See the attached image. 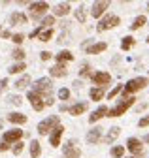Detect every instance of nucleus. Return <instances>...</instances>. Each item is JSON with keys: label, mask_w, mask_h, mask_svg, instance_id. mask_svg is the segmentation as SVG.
Here are the masks:
<instances>
[{"label": "nucleus", "mask_w": 149, "mask_h": 158, "mask_svg": "<svg viewBox=\"0 0 149 158\" xmlns=\"http://www.w3.org/2000/svg\"><path fill=\"white\" fill-rule=\"evenodd\" d=\"M28 85H30V77H28L27 73H25L23 77H19V79L15 81V89H19V90H21V89H27Z\"/></svg>", "instance_id": "nucleus-26"}, {"label": "nucleus", "mask_w": 149, "mask_h": 158, "mask_svg": "<svg viewBox=\"0 0 149 158\" xmlns=\"http://www.w3.org/2000/svg\"><path fill=\"white\" fill-rule=\"evenodd\" d=\"M44 30V27H38V28H34L32 32H30V38H36V36H40V32Z\"/></svg>", "instance_id": "nucleus-43"}, {"label": "nucleus", "mask_w": 149, "mask_h": 158, "mask_svg": "<svg viewBox=\"0 0 149 158\" xmlns=\"http://www.w3.org/2000/svg\"><path fill=\"white\" fill-rule=\"evenodd\" d=\"M68 11H70V4H68V2H62V4H59L57 8H55V10H53V13H55V15H59V17H62V15H66Z\"/></svg>", "instance_id": "nucleus-24"}, {"label": "nucleus", "mask_w": 149, "mask_h": 158, "mask_svg": "<svg viewBox=\"0 0 149 158\" xmlns=\"http://www.w3.org/2000/svg\"><path fill=\"white\" fill-rule=\"evenodd\" d=\"M145 85H149V79L147 77H134L123 87V98H128V94H132L136 90H142Z\"/></svg>", "instance_id": "nucleus-1"}, {"label": "nucleus", "mask_w": 149, "mask_h": 158, "mask_svg": "<svg viewBox=\"0 0 149 158\" xmlns=\"http://www.w3.org/2000/svg\"><path fill=\"white\" fill-rule=\"evenodd\" d=\"M10 23H11V25H25V23H27V15L21 13V11H13V13L10 15Z\"/></svg>", "instance_id": "nucleus-15"}, {"label": "nucleus", "mask_w": 149, "mask_h": 158, "mask_svg": "<svg viewBox=\"0 0 149 158\" xmlns=\"http://www.w3.org/2000/svg\"><path fill=\"white\" fill-rule=\"evenodd\" d=\"M23 137V130H8V132H4V135H2V141L6 143V145H10V143H17Z\"/></svg>", "instance_id": "nucleus-10"}, {"label": "nucleus", "mask_w": 149, "mask_h": 158, "mask_svg": "<svg viewBox=\"0 0 149 158\" xmlns=\"http://www.w3.org/2000/svg\"><path fill=\"white\" fill-rule=\"evenodd\" d=\"M23 70H27V64L25 62H17V64H13L10 68V73H21Z\"/></svg>", "instance_id": "nucleus-30"}, {"label": "nucleus", "mask_w": 149, "mask_h": 158, "mask_svg": "<svg viewBox=\"0 0 149 158\" xmlns=\"http://www.w3.org/2000/svg\"><path fill=\"white\" fill-rule=\"evenodd\" d=\"M138 126H140V128H143V126H149V115H147V117H143V118H140Z\"/></svg>", "instance_id": "nucleus-41"}, {"label": "nucleus", "mask_w": 149, "mask_h": 158, "mask_svg": "<svg viewBox=\"0 0 149 158\" xmlns=\"http://www.w3.org/2000/svg\"><path fill=\"white\" fill-rule=\"evenodd\" d=\"M8 121L13 123V124H25L27 123V115H23V113H10Z\"/></svg>", "instance_id": "nucleus-19"}, {"label": "nucleus", "mask_w": 149, "mask_h": 158, "mask_svg": "<svg viewBox=\"0 0 149 158\" xmlns=\"http://www.w3.org/2000/svg\"><path fill=\"white\" fill-rule=\"evenodd\" d=\"M38 38H40V42H49V40L53 38V30H51V28H44Z\"/></svg>", "instance_id": "nucleus-29"}, {"label": "nucleus", "mask_w": 149, "mask_h": 158, "mask_svg": "<svg viewBox=\"0 0 149 158\" xmlns=\"http://www.w3.org/2000/svg\"><path fill=\"white\" fill-rule=\"evenodd\" d=\"M23 147H25V145H23L21 141H17L15 147H13V154H21V152H23Z\"/></svg>", "instance_id": "nucleus-39"}, {"label": "nucleus", "mask_w": 149, "mask_h": 158, "mask_svg": "<svg viewBox=\"0 0 149 158\" xmlns=\"http://www.w3.org/2000/svg\"><path fill=\"white\" fill-rule=\"evenodd\" d=\"M79 75H81V77H89V75H91V72H89V64H83V66H81Z\"/></svg>", "instance_id": "nucleus-38"}, {"label": "nucleus", "mask_w": 149, "mask_h": 158, "mask_svg": "<svg viewBox=\"0 0 149 158\" xmlns=\"http://www.w3.org/2000/svg\"><path fill=\"white\" fill-rule=\"evenodd\" d=\"M6 85H8V79H2V81H0V89L6 87Z\"/></svg>", "instance_id": "nucleus-46"}, {"label": "nucleus", "mask_w": 149, "mask_h": 158, "mask_svg": "<svg viewBox=\"0 0 149 158\" xmlns=\"http://www.w3.org/2000/svg\"><path fill=\"white\" fill-rule=\"evenodd\" d=\"M40 154H42L40 141H38V139H32V141H30V156H32V158H38Z\"/></svg>", "instance_id": "nucleus-22"}, {"label": "nucleus", "mask_w": 149, "mask_h": 158, "mask_svg": "<svg viewBox=\"0 0 149 158\" xmlns=\"http://www.w3.org/2000/svg\"><path fill=\"white\" fill-rule=\"evenodd\" d=\"M121 23V19L117 17V15H106L102 21L98 23V32H104V30H108V28H113V27H117Z\"/></svg>", "instance_id": "nucleus-5"}, {"label": "nucleus", "mask_w": 149, "mask_h": 158, "mask_svg": "<svg viewBox=\"0 0 149 158\" xmlns=\"http://www.w3.org/2000/svg\"><path fill=\"white\" fill-rule=\"evenodd\" d=\"M128 158H138V156H128Z\"/></svg>", "instance_id": "nucleus-50"}, {"label": "nucleus", "mask_w": 149, "mask_h": 158, "mask_svg": "<svg viewBox=\"0 0 149 158\" xmlns=\"http://www.w3.org/2000/svg\"><path fill=\"white\" fill-rule=\"evenodd\" d=\"M74 87H76V89H81V81H74Z\"/></svg>", "instance_id": "nucleus-47"}, {"label": "nucleus", "mask_w": 149, "mask_h": 158, "mask_svg": "<svg viewBox=\"0 0 149 158\" xmlns=\"http://www.w3.org/2000/svg\"><path fill=\"white\" fill-rule=\"evenodd\" d=\"M62 156H64V158H79V156H81V151L76 147V141H74V139H70V141L64 145Z\"/></svg>", "instance_id": "nucleus-7"}, {"label": "nucleus", "mask_w": 149, "mask_h": 158, "mask_svg": "<svg viewBox=\"0 0 149 158\" xmlns=\"http://www.w3.org/2000/svg\"><path fill=\"white\" fill-rule=\"evenodd\" d=\"M147 8H149V2H147Z\"/></svg>", "instance_id": "nucleus-52"}, {"label": "nucleus", "mask_w": 149, "mask_h": 158, "mask_svg": "<svg viewBox=\"0 0 149 158\" xmlns=\"http://www.w3.org/2000/svg\"><path fill=\"white\" fill-rule=\"evenodd\" d=\"M83 111H87V104H85V102H81V104H76V106L68 107V113H70V115H74V117H76V115H81Z\"/></svg>", "instance_id": "nucleus-21"}, {"label": "nucleus", "mask_w": 149, "mask_h": 158, "mask_svg": "<svg viewBox=\"0 0 149 158\" xmlns=\"http://www.w3.org/2000/svg\"><path fill=\"white\" fill-rule=\"evenodd\" d=\"M121 90H123V85H117V87H113V90L109 92V100H113V98H115V96H117Z\"/></svg>", "instance_id": "nucleus-36"}, {"label": "nucleus", "mask_w": 149, "mask_h": 158, "mask_svg": "<svg viewBox=\"0 0 149 158\" xmlns=\"http://www.w3.org/2000/svg\"><path fill=\"white\" fill-rule=\"evenodd\" d=\"M147 44H149V36H147Z\"/></svg>", "instance_id": "nucleus-51"}, {"label": "nucleus", "mask_w": 149, "mask_h": 158, "mask_svg": "<svg viewBox=\"0 0 149 158\" xmlns=\"http://www.w3.org/2000/svg\"><path fill=\"white\" fill-rule=\"evenodd\" d=\"M136 102V98H132V96H128V98H123V100L115 106V107H111V109H108V115L106 117H121V115H125V111L130 107Z\"/></svg>", "instance_id": "nucleus-2"}, {"label": "nucleus", "mask_w": 149, "mask_h": 158, "mask_svg": "<svg viewBox=\"0 0 149 158\" xmlns=\"http://www.w3.org/2000/svg\"><path fill=\"white\" fill-rule=\"evenodd\" d=\"M8 149H10V145H6L4 141H2V143H0V152H4V151H8Z\"/></svg>", "instance_id": "nucleus-45"}, {"label": "nucleus", "mask_w": 149, "mask_h": 158, "mask_svg": "<svg viewBox=\"0 0 149 158\" xmlns=\"http://www.w3.org/2000/svg\"><path fill=\"white\" fill-rule=\"evenodd\" d=\"M36 94H40V96H45V98H49L51 96V90H53V81L49 77H42V79H38V81L34 83V89H32Z\"/></svg>", "instance_id": "nucleus-3"}, {"label": "nucleus", "mask_w": 149, "mask_h": 158, "mask_svg": "<svg viewBox=\"0 0 149 158\" xmlns=\"http://www.w3.org/2000/svg\"><path fill=\"white\" fill-rule=\"evenodd\" d=\"M51 56H53V55H51L49 51H42V53H40V58H42V60H49Z\"/></svg>", "instance_id": "nucleus-42"}, {"label": "nucleus", "mask_w": 149, "mask_h": 158, "mask_svg": "<svg viewBox=\"0 0 149 158\" xmlns=\"http://www.w3.org/2000/svg\"><path fill=\"white\" fill-rule=\"evenodd\" d=\"M100 137H102V128L100 126H96V128H92V130H89L87 132V143H91V145H95V143H98L100 141Z\"/></svg>", "instance_id": "nucleus-14"}, {"label": "nucleus", "mask_w": 149, "mask_h": 158, "mask_svg": "<svg viewBox=\"0 0 149 158\" xmlns=\"http://www.w3.org/2000/svg\"><path fill=\"white\" fill-rule=\"evenodd\" d=\"M108 115V107L106 106H100L96 111H92V115L89 117V123H96L98 118H102V117H106Z\"/></svg>", "instance_id": "nucleus-16"}, {"label": "nucleus", "mask_w": 149, "mask_h": 158, "mask_svg": "<svg viewBox=\"0 0 149 158\" xmlns=\"http://www.w3.org/2000/svg\"><path fill=\"white\" fill-rule=\"evenodd\" d=\"M11 40H13L15 44H23V40H25V36H23V34H13V36H11Z\"/></svg>", "instance_id": "nucleus-40"}, {"label": "nucleus", "mask_w": 149, "mask_h": 158, "mask_svg": "<svg viewBox=\"0 0 149 158\" xmlns=\"http://www.w3.org/2000/svg\"><path fill=\"white\" fill-rule=\"evenodd\" d=\"M89 96H91V100L98 102V100H102V96H104V89H102V87H95V89H91Z\"/></svg>", "instance_id": "nucleus-23"}, {"label": "nucleus", "mask_w": 149, "mask_h": 158, "mask_svg": "<svg viewBox=\"0 0 149 158\" xmlns=\"http://www.w3.org/2000/svg\"><path fill=\"white\" fill-rule=\"evenodd\" d=\"M106 44L104 42H98V44H95V45H89V47H85V51L89 53V55H96V53H102V51H106Z\"/></svg>", "instance_id": "nucleus-20"}, {"label": "nucleus", "mask_w": 149, "mask_h": 158, "mask_svg": "<svg viewBox=\"0 0 149 158\" xmlns=\"http://www.w3.org/2000/svg\"><path fill=\"white\" fill-rule=\"evenodd\" d=\"M126 149L132 152L134 156H142L143 154V145H142V141L140 139H136V137H128V141H126Z\"/></svg>", "instance_id": "nucleus-8"}, {"label": "nucleus", "mask_w": 149, "mask_h": 158, "mask_svg": "<svg viewBox=\"0 0 149 158\" xmlns=\"http://www.w3.org/2000/svg\"><path fill=\"white\" fill-rule=\"evenodd\" d=\"M62 132H64V126H61V124L53 128V132H51V135H49L51 147H59V145H61V135H62Z\"/></svg>", "instance_id": "nucleus-12"}, {"label": "nucleus", "mask_w": 149, "mask_h": 158, "mask_svg": "<svg viewBox=\"0 0 149 158\" xmlns=\"http://www.w3.org/2000/svg\"><path fill=\"white\" fill-rule=\"evenodd\" d=\"M27 98L30 100V106H32V109L34 111H42L45 106H44V98L40 96V94H36L34 90H30L28 94H27Z\"/></svg>", "instance_id": "nucleus-9"}, {"label": "nucleus", "mask_w": 149, "mask_h": 158, "mask_svg": "<svg viewBox=\"0 0 149 158\" xmlns=\"http://www.w3.org/2000/svg\"><path fill=\"white\" fill-rule=\"evenodd\" d=\"M143 141H145V143H149V134H147V135L143 137Z\"/></svg>", "instance_id": "nucleus-48"}, {"label": "nucleus", "mask_w": 149, "mask_h": 158, "mask_svg": "<svg viewBox=\"0 0 149 158\" xmlns=\"http://www.w3.org/2000/svg\"><path fill=\"white\" fill-rule=\"evenodd\" d=\"M2 124H4V123H2V118H0V130H2Z\"/></svg>", "instance_id": "nucleus-49"}, {"label": "nucleus", "mask_w": 149, "mask_h": 158, "mask_svg": "<svg viewBox=\"0 0 149 158\" xmlns=\"http://www.w3.org/2000/svg\"><path fill=\"white\" fill-rule=\"evenodd\" d=\"M55 126H59V117H57V115H53V117L45 118V121H42V123L38 124V134L47 135V134H49Z\"/></svg>", "instance_id": "nucleus-4"}, {"label": "nucleus", "mask_w": 149, "mask_h": 158, "mask_svg": "<svg viewBox=\"0 0 149 158\" xmlns=\"http://www.w3.org/2000/svg\"><path fill=\"white\" fill-rule=\"evenodd\" d=\"M51 25H55V17H53V15H47V17L42 19V25H40V27H44V28H51Z\"/></svg>", "instance_id": "nucleus-32"}, {"label": "nucleus", "mask_w": 149, "mask_h": 158, "mask_svg": "<svg viewBox=\"0 0 149 158\" xmlns=\"http://www.w3.org/2000/svg\"><path fill=\"white\" fill-rule=\"evenodd\" d=\"M132 45H134V38H132V36H125L123 42H121V49H123V51H128Z\"/></svg>", "instance_id": "nucleus-27"}, {"label": "nucleus", "mask_w": 149, "mask_h": 158, "mask_svg": "<svg viewBox=\"0 0 149 158\" xmlns=\"http://www.w3.org/2000/svg\"><path fill=\"white\" fill-rule=\"evenodd\" d=\"M76 19L79 23H85V19H87V15H85V8L83 6H79L78 10H76Z\"/></svg>", "instance_id": "nucleus-33"}, {"label": "nucleus", "mask_w": 149, "mask_h": 158, "mask_svg": "<svg viewBox=\"0 0 149 158\" xmlns=\"http://www.w3.org/2000/svg\"><path fill=\"white\" fill-rule=\"evenodd\" d=\"M57 60H59V64L70 62V60H74V55H72L70 51H61V53L57 55Z\"/></svg>", "instance_id": "nucleus-25"}, {"label": "nucleus", "mask_w": 149, "mask_h": 158, "mask_svg": "<svg viewBox=\"0 0 149 158\" xmlns=\"http://www.w3.org/2000/svg\"><path fill=\"white\" fill-rule=\"evenodd\" d=\"M49 73H51L53 77H64V75L68 73V70H66V66H64V64H57V66L49 68Z\"/></svg>", "instance_id": "nucleus-18"}, {"label": "nucleus", "mask_w": 149, "mask_h": 158, "mask_svg": "<svg viewBox=\"0 0 149 158\" xmlns=\"http://www.w3.org/2000/svg\"><path fill=\"white\" fill-rule=\"evenodd\" d=\"M119 134H121V128L119 126H113V128H109V132H108V135L104 137V141L109 145V143H113L117 137H119Z\"/></svg>", "instance_id": "nucleus-17"}, {"label": "nucleus", "mask_w": 149, "mask_h": 158, "mask_svg": "<svg viewBox=\"0 0 149 158\" xmlns=\"http://www.w3.org/2000/svg\"><path fill=\"white\" fill-rule=\"evenodd\" d=\"M0 32H2V28H0Z\"/></svg>", "instance_id": "nucleus-53"}, {"label": "nucleus", "mask_w": 149, "mask_h": 158, "mask_svg": "<svg viewBox=\"0 0 149 158\" xmlns=\"http://www.w3.org/2000/svg\"><path fill=\"white\" fill-rule=\"evenodd\" d=\"M47 10H49L47 2H32V4H30V17L36 21V19H40Z\"/></svg>", "instance_id": "nucleus-6"}, {"label": "nucleus", "mask_w": 149, "mask_h": 158, "mask_svg": "<svg viewBox=\"0 0 149 158\" xmlns=\"http://www.w3.org/2000/svg\"><path fill=\"white\" fill-rule=\"evenodd\" d=\"M11 56L15 58V60L23 62V58H25V51H23L21 47H17V49H13V51H11Z\"/></svg>", "instance_id": "nucleus-31"}, {"label": "nucleus", "mask_w": 149, "mask_h": 158, "mask_svg": "<svg viewBox=\"0 0 149 158\" xmlns=\"http://www.w3.org/2000/svg\"><path fill=\"white\" fill-rule=\"evenodd\" d=\"M125 154V147H113V149H111V156H113V158H121Z\"/></svg>", "instance_id": "nucleus-35"}, {"label": "nucleus", "mask_w": 149, "mask_h": 158, "mask_svg": "<svg viewBox=\"0 0 149 158\" xmlns=\"http://www.w3.org/2000/svg\"><path fill=\"white\" fill-rule=\"evenodd\" d=\"M108 8H109V2H106V0H102V2H95V4H92V10H91V15L95 19H98L100 15H104V11Z\"/></svg>", "instance_id": "nucleus-13"}, {"label": "nucleus", "mask_w": 149, "mask_h": 158, "mask_svg": "<svg viewBox=\"0 0 149 158\" xmlns=\"http://www.w3.org/2000/svg\"><path fill=\"white\" fill-rule=\"evenodd\" d=\"M145 23H147V19H145L143 15H138V17L134 19V23L130 25V28H132V30H138V28H140V27H143Z\"/></svg>", "instance_id": "nucleus-28"}, {"label": "nucleus", "mask_w": 149, "mask_h": 158, "mask_svg": "<svg viewBox=\"0 0 149 158\" xmlns=\"http://www.w3.org/2000/svg\"><path fill=\"white\" fill-rule=\"evenodd\" d=\"M59 98H61V100H68V98H70V90L68 89H61L59 90Z\"/></svg>", "instance_id": "nucleus-37"}, {"label": "nucleus", "mask_w": 149, "mask_h": 158, "mask_svg": "<svg viewBox=\"0 0 149 158\" xmlns=\"http://www.w3.org/2000/svg\"><path fill=\"white\" fill-rule=\"evenodd\" d=\"M91 79H92V81H95L96 85L104 87V85H109L111 75H109L108 72H96V73H92V75H91Z\"/></svg>", "instance_id": "nucleus-11"}, {"label": "nucleus", "mask_w": 149, "mask_h": 158, "mask_svg": "<svg viewBox=\"0 0 149 158\" xmlns=\"http://www.w3.org/2000/svg\"><path fill=\"white\" fill-rule=\"evenodd\" d=\"M8 102H10L11 106H21V104H23V98L17 96V94H11V96H8Z\"/></svg>", "instance_id": "nucleus-34"}, {"label": "nucleus", "mask_w": 149, "mask_h": 158, "mask_svg": "<svg viewBox=\"0 0 149 158\" xmlns=\"http://www.w3.org/2000/svg\"><path fill=\"white\" fill-rule=\"evenodd\" d=\"M0 34H2V38H6V40H10V38L13 36V34H11L10 30H4V32H0Z\"/></svg>", "instance_id": "nucleus-44"}]
</instances>
